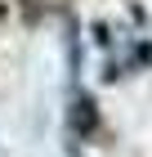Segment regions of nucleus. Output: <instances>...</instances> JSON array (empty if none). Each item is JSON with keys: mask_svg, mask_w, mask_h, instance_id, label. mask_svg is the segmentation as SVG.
Instances as JSON below:
<instances>
[{"mask_svg": "<svg viewBox=\"0 0 152 157\" xmlns=\"http://www.w3.org/2000/svg\"><path fill=\"white\" fill-rule=\"evenodd\" d=\"M72 121H76V130H81V139H90L94 135V126H98V112H94V99L85 94H76V112H72Z\"/></svg>", "mask_w": 152, "mask_h": 157, "instance_id": "nucleus-1", "label": "nucleus"}]
</instances>
